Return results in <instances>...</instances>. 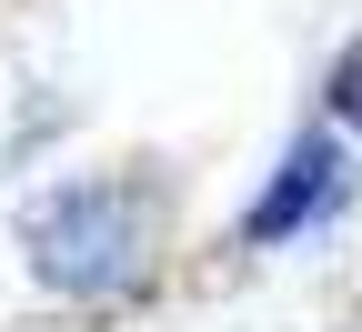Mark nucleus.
<instances>
[{"label":"nucleus","instance_id":"obj_1","mask_svg":"<svg viewBox=\"0 0 362 332\" xmlns=\"http://www.w3.org/2000/svg\"><path fill=\"white\" fill-rule=\"evenodd\" d=\"M21 262L51 302L71 312H131L161 282V242H171V171L161 161H90L71 181L21 202Z\"/></svg>","mask_w":362,"mask_h":332},{"label":"nucleus","instance_id":"obj_2","mask_svg":"<svg viewBox=\"0 0 362 332\" xmlns=\"http://www.w3.org/2000/svg\"><path fill=\"white\" fill-rule=\"evenodd\" d=\"M352 202V151H342V131L332 121H312L292 151H282V171L252 192V212L232 222V242L242 252H282V242H312L332 212Z\"/></svg>","mask_w":362,"mask_h":332}]
</instances>
